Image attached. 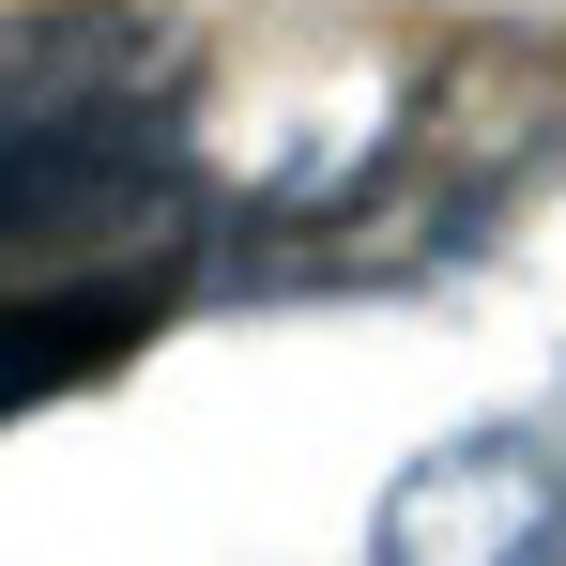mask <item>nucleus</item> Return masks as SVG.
<instances>
[{"label":"nucleus","mask_w":566,"mask_h":566,"mask_svg":"<svg viewBox=\"0 0 566 566\" xmlns=\"http://www.w3.org/2000/svg\"><path fill=\"white\" fill-rule=\"evenodd\" d=\"M199 93L138 107H15L0 123V291L31 276H123V261H185L199 276Z\"/></svg>","instance_id":"nucleus-1"},{"label":"nucleus","mask_w":566,"mask_h":566,"mask_svg":"<svg viewBox=\"0 0 566 566\" xmlns=\"http://www.w3.org/2000/svg\"><path fill=\"white\" fill-rule=\"evenodd\" d=\"M368 566H566V444L536 413H490L368 505Z\"/></svg>","instance_id":"nucleus-2"},{"label":"nucleus","mask_w":566,"mask_h":566,"mask_svg":"<svg viewBox=\"0 0 566 566\" xmlns=\"http://www.w3.org/2000/svg\"><path fill=\"white\" fill-rule=\"evenodd\" d=\"M185 291H199L185 261H123V276H31V291H0V429L46 413V398H93L107 368H138L154 322H169Z\"/></svg>","instance_id":"nucleus-3"}]
</instances>
